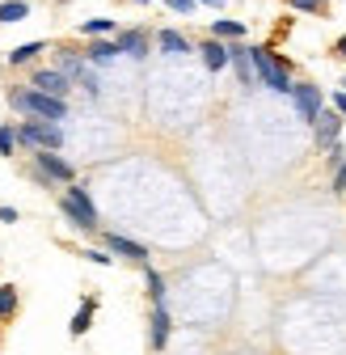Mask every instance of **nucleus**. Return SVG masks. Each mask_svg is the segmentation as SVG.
Segmentation results:
<instances>
[{"mask_svg":"<svg viewBox=\"0 0 346 355\" xmlns=\"http://www.w3.org/2000/svg\"><path fill=\"white\" fill-rule=\"evenodd\" d=\"M114 55H122V51H118V42H106V38H98L93 47H89V55H84V60H89V64H98V68H106Z\"/></svg>","mask_w":346,"mask_h":355,"instance_id":"nucleus-15","label":"nucleus"},{"mask_svg":"<svg viewBox=\"0 0 346 355\" xmlns=\"http://www.w3.org/2000/svg\"><path fill=\"white\" fill-rule=\"evenodd\" d=\"M60 207H64V216L72 220L76 229H84V233H93L98 229V207H93V199H89V191H80V187H72L64 199H60Z\"/></svg>","mask_w":346,"mask_h":355,"instance_id":"nucleus-4","label":"nucleus"},{"mask_svg":"<svg viewBox=\"0 0 346 355\" xmlns=\"http://www.w3.org/2000/svg\"><path fill=\"white\" fill-rule=\"evenodd\" d=\"M93 313H98V300H93V296H89V300H80V309H76V318H72L68 334H72V338H80L84 330L93 326Z\"/></svg>","mask_w":346,"mask_h":355,"instance_id":"nucleus-13","label":"nucleus"},{"mask_svg":"<svg viewBox=\"0 0 346 355\" xmlns=\"http://www.w3.org/2000/svg\"><path fill=\"white\" fill-rule=\"evenodd\" d=\"M199 5H211V9H220V5H224V0H199Z\"/></svg>","mask_w":346,"mask_h":355,"instance_id":"nucleus-29","label":"nucleus"},{"mask_svg":"<svg viewBox=\"0 0 346 355\" xmlns=\"http://www.w3.org/2000/svg\"><path fill=\"white\" fill-rule=\"evenodd\" d=\"M334 191L346 195V161H338V173H334Z\"/></svg>","mask_w":346,"mask_h":355,"instance_id":"nucleus-25","label":"nucleus"},{"mask_svg":"<svg viewBox=\"0 0 346 355\" xmlns=\"http://www.w3.org/2000/svg\"><path fill=\"white\" fill-rule=\"evenodd\" d=\"M291 9H300V13H321L325 9V0H287Z\"/></svg>","mask_w":346,"mask_h":355,"instance_id":"nucleus-23","label":"nucleus"},{"mask_svg":"<svg viewBox=\"0 0 346 355\" xmlns=\"http://www.w3.org/2000/svg\"><path fill=\"white\" fill-rule=\"evenodd\" d=\"M30 13V5L26 0H5V5H0V26H9V21H21Z\"/></svg>","mask_w":346,"mask_h":355,"instance_id":"nucleus-17","label":"nucleus"},{"mask_svg":"<svg viewBox=\"0 0 346 355\" xmlns=\"http://www.w3.org/2000/svg\"><path fill=\"white\" fill-rule=\"evenodd\" d=\"M110 30H118V26L106 21V17H93V21H84V26H80V34H84V38H93V42H98L102 34H110Z\"/></svg>","mask_w":346,"mask_h":355,"instance_id":"nucleus-20","label":"nucleus"},{"mask_svg":"<svg viewBox=\"0 0 346 355\" xmlns=\"http://www.w3.org/2000/svg\"><path fill=\"white\" fill-rule=\"evenodd\" d=\"M42 51H47V42H26V47H17V51L9 55V64H26V60H38Z\"/></svg>","mask_w":346,"mask_h":355,"instance_id":"nucleus-21","label":"nucleus"},{"mask_svg":"<svg viewBox=\"0 0 346 355\" xmlns=\"http://www.w3.org/2000/svg\"><path fill=\"white\" fill-rule=\"evenodd\" d=\"M291 102H295V110H300V119H304V123H317V119H321V110H325L321 89H317V85H309V80L291 85Z\"/></svg>","mask_w":346,"mask_h":355,"instance_id":"nucleus-5","label":"nucleus"},{"mask_svg":"<svg viewBox=\"0 0 346 355\" xmlns=\"http://www.w3.org/2000/svg\"><path fill=\"white\" fill-rule=\"evenodd\" d=\"M156 42H161V51H169V55H186L190 51V38H182L178 30H161Z\"/></svg>","mask_w":346,"mask_h":355,"instance_id":"nucleus-14","label":"nucleus"},{"mask_svg":"<svg viewBox=\"0 0 346 355\" xmlns=\"http://www.w3.org/2000/svg\"><path fill=\"white\" fill-rule=\"evenodd\" d=\"M17 220V207H0V225H13Z\"/></svg>","mask_w":346,"mask_h":355,"instance_id":"nucleus-27","label":"nucleus"},{"mask_svg":"<svg viewBox=\"0 0 346 355\" xmlns=\"http://www.w3.org/2000/svg\"><path fill=\"white\" fill-rule=\"evenodd\" d=\"M106 245L110 254H122V258H131V262H148V250L131 237H122V233H106Z\"/></svg>","mask_w":346,"mask_h":355,"instance_id":"nucleus-10","label":"nucleus"},{"mask_svg":"<svg viewBox=\"0 0 346 355\" xmlns=\"http://www.w3.org/2000/svg\"><path fill=\"white\" fill-rule=\"evenodd\" d=\"M136 5H148V0H136Z\"/></svg>","mask_w":346,"mask_h":355,"instance_id":"nucleus-30","label":"nucleus"},{"mask_svg":"<svg viewBox=\"0 0 346 355\" xmlns=\"http://www.w3.org/2000/svg\"><path fill=\"white\" fill-rule=\"evenodd\" d=\"M17 148V127H0V157H13Z\"/></svg>","mask_w":346,"mask_h":355,"instance_id":"nucleus-22","label":"nucleus"},{"mask_svg":"<svg viewBox=\"0 0 346 355\" xmlns=\"http://www.w3.org/2000/svg\"><path fill=\"white\" fill-rule=\"evenodd\" d=\"M249 60H253V72L262 85H271L275 94H291V76H287V60L271 55L266 47H249Z\"/></svg>","mask_w":346,"mask_h":355,"instance_id":"nucleus-2","label":"nucleus"},{"mask_svg":"<svg viewBox=\"0 0 346 355\" xmlns=\"http://www.w3.org/2000/svg\"><path fill=\"white\" fill-rule=\"evenodd\" d=\"M144 284H148V296H152V304H165V279H161V271H156V266H144Z\"/></svg>","mask_w":346,"mask_h":355,"instance_id":"nucleus-16","label":"nucleus"},{"mask_svg":"<svg viewBox=\"0 0 346 355\" xmlns=\"http://www.w3.org/2000/svg\"><path fill=\"white\" fill-rule=\"evenodd\" d=\"M165 5H169L173 13H194V5H199V0H165Z\"/></svg>","mask_w":346,"mask_h":355,"instance_id":"nucleus-24","label":"nucleus"},{"mask_svg":"<svg viewBox=\"0 0 346 355\" xmlns=\"http://www.w3.org/2000/svg\"><path fill=\"white\" fill-rule=\"evenodd\" d=\"M114 42H118V51H127L131 60H148V34L144 30H122Z\"/></svg>","mask_w":346,"mask_h":355,"instance_id":"nucleus-12","label":"nucleus"},{"mask_svg":"<svg viewBox=\"0 0 346 355\" xmlns=\"http://www.w3.org/2000/svg\"><path fill=\"white\" fill-rule=\"evenodd\" d=\"M9 102L26 119H47V123H64L68 119V102L64 98H51V94H38V89H13Z\"/></svg>","mask_w":346,"mask_h":355,"instance_id":"nucleus-1","label":"nucleus"},{"mask_svg":"<svg viewBox=\"0 0 346 355\" xmlns=\"http://www.w3.org/2000/svg\"><path fill=\"white\" fill-rule=\"evenodd\" d=\"M334 51H338V55H342V60H346V34H342V38H338V42H334Z\"/></svg>","mask_w":346,"mask_h":355,"instance_id":"nucleus-28","label":"nucleus"},{"mask_svg":"<svg viewBox=\"0 0 346 355\" xmlns=\"http://www.w3.org/2000/svg\"><path fill=\"white\" fill-rule=\"evenodd\" d=\"M334 110L346 119V89H338V94H334Z\"/></svg>","mask_w":346,"mask_h":355,"instance_id":"nucleus-26","label":"nucleus"},{"mask_svg":"<svg viewBox=\"0 0 346 355\" xmlns=\"http://www.w3.org/2000/svg\"><path fill=\"white\" fill-rule=\"evenodd\" d=\"M313 127H317V144H321V148H329V144H338L342 114H338V110H321V119H317Z\"/></svg>","mask_w":346,"mask_h":355,"instance_id":"nucleus-9","label":"nucleus"},{"mask_svg":"<svg viewBox=\"0 0 346 355\" xmlns=\"http://www.w3.org/2000/svg\"><path fill=\"white\" fill-rule=\"evenodd\" d=\"M17 140L38 148V153H55L64 144V131H60V123H47V119H26L17 127Z\"/></svg>","mask_w":346,"mask_h":355,"instance_id":"nucleus-3","label":"nucleus"},{"mask_svg":"<svg viewBox=\"0 0 346 355\" xmlns=\"http://www.w3.org/2000/svg\"><path fill=\"white\" fill-rule=\"evenodd\" d=\"M211 34L220 38V42H224V38H233V42H237V38L245 34V26H241V21H228V17H220V21L211 26Z\"/></svg>","mask_w":346,"mask_h":355,"instance_id":"nucleus-18","label":"nucleus"},{"mask_svg":"<svg viewBox=\"0 0 346 355\" xmlns=\"http://www.w3.org/2000/svg\"><path fill=\"white\" fill-rule=\"evenodd\" d=\"M30 89H38V94H51V98H64L68 89H72V80H68L60 68H38V72L30 76Z\"/></svg>","mask_w":346,"mask_h":355,"instance_id":"nucleus-6","label":"nucleus"},{"mask_svg":"<svg viewBox=\"0 0 346 355\" xmlns=\"http://www.w3.org/2000/svg\"><path fill=\"white\" fill-rule=\"evenodd\" d=\"M13 313H17V288L0 284V318H13Z\"/></svg>","mask_w":346,"mask_h":355,"instance_id":"nucleus-19","label":"nucleus"},{"mask_svg":"<svg viewBox=\"0 0 346 355\" xmlns=\"http://www.w3.org/2000/svg\"><path fill=\"white\" fill-rule=\"evenodd\" d=\"M38 169H42V178H55V182H72L76 178V165L64 161L60 153H38Z\"/></svg>","mask_w":346,"mask_h":355,"instance_id":"nucleus-7","label":"nucleus"},{"mask_svg":"<svg viewBox=\"0 0 346 355\" xmlns=\"http://www.w3.org/2000/svg\"><path fill=\"white\" fill-rule=\"evenodd\" d=\"M148 343H152V351H165V343H169V309H165V304H152Z\"/></svg>","mask_w":346,"mask_h":355,"instance_id":"nucleus-11","label":"nucleus"},{"mask_svg":"<svg viewBox=\"0 0 346 355\" xmlns=\"http://www.w3.org/2000/svg\"><path fill=\"white\" fill-rule=\"evenodd\" d=\"M199 51H203V64H207V72H224V68L233 64V55H228V47H224L220 38H207Z\"/></svg>","mask_w":346,"mask_h":355,"instance_id":"nucleus-8","label":"nucleus"}]
</instances>
